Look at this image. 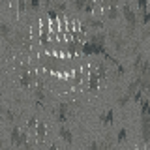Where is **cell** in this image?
Wrapping results in <instances>:
<instances>
[{"label": "cell", "instance_id": "6da1fadb", "mask_svg": "<svg viewBox=\"0 0 150 150\" xmlns=\"http://www.w3.org/2000/svg\"><path fill=\"white\" fill-rule=\"evenodd\" d=\"M122 15L126 19V38L131 40V38L135 36V32H137V25H139V15L133 11V8L129 6V4H122Z\"/></svg>", "mask_w": 150, "mask_h": 150}, {"label": "cell", "instance_id": "7a4b0ae2", "mask_svg": "<svg viewBox=\"0 0 150 150\" xmlns=\"http://www.w3.org/2000/svg\"><path fill=\"white\" fill-rule=\"evenodd\" d=\"M107 38H111L112 47H115L116 53H126V49H128V45H129V40L126 36H122L120 32H116V30H111V32H107Z\"/></svg>", "mask_w": 150, "mask_h": 150}, {"label": "cell", "instance_id": "3957f363", "mask_svg": "<svg viewBox=\"0 0 150 150\" xmlns=\"http://www.w3.org/2000/svg\"><path fill=\"white\" fill-rule=\"evenodd\" d=\"M53 112H54L56 122H60V126L66 124V122L69 120V103H58Z\"/></svg>", "mask_w": 150, "mask_h": 150}, {"label": "cell", "instance_id": "277c9868", "mask_svg": "<svg viewBox=\"0 0 150 150\" xmlns=\"http://www.w3.org/2000/svg\"><path fill=\"white\" fill-rule=\"evenodd\" d=\"M141 139L150 143V116H141Z\"/></svg>", "mask_w": 150, "mask_h": 150}, {"label": "cell", "instance_id": "5b68a950", "mask_svg": "<svg viewBox=\"0 0 150 150\" xmlns=\"http://www.w3.org/2000/svg\"><path fill=\"white\" fill-rule=\"evenodd\" d=\"M107 32H94L88 36V43L92 45H100V47H107Z\"/></svg>", "mask_w": 150, "mask_h": 150}, {"label": "cell", "instance_id": "8992f818", "mask_svg": "<svg viewBox=\"0 0 150 150\" xmlns=\"http://www.w3.org/2000/svg\"><path fill=\"white\" fill-rule=\"evenodd\" d=\"M83 53H84V54H103V56H105L107 47L92 45V43H84V45H83Z\"/></svg>", "mask_w": 150, "mask_h": 150}, {"label": "cell", "instance_id": "52a82bcc", "mask_svg": "<svg viewBox=\"0 0 150 150\" xmlns=\"http://www.w3.org/2000/svg\"><path fill=\"white\" fill-rule=\"evenodd\" d=\"M100 122H101V124H105V126L115 124V109H112V107H109L107 111L100 112Z\"/></svg>", "mask_w": 150, "mask_h": 150}, {"label": "cell", "instance_id": "ba28073f", "mask_svg": "<svg viewBox=\"0 0 150 150\" xmlns=\"http://www.w3.org/2000/svg\"><path fill=\"white\" fill-rule=\"evenodd\" d=\"M98 146H100V150H112L115 148V137H112V133H107L105 137L98 143Z\"/></svg>", "mask_w": 150, "mask_h": 150}, {"label": "cell", "instance_id": "9c48e42d", "mask_svg": "<svg viewBox=\"0 0 150 150\" xmlns=\"http://www.w3.org/2000/svg\"><path fill=\"white\" fill-rule=\"evenodd\" d=\"M58 133H60V137L64 139V143H66V144H71V143H73V133H71V129H69L66 124H62V126H60Z\"/></svg>", "mask_w": 150, "mask_h": 150}, {"label": "cell", "instance_id": "30bf717a", "mask_svg": "<svg viewBox=\"0 0 150 150\" xmlns=\"http://www.w3.org/2000/svg\"><path fill=\"white\" fill-rule=\"evenodd\" d=\"M137 92H141V90H139V83L133 79V81H131V83L128 84V88H126V92H124V94L129 98V100H133V96H135Z\"/></svg>", "mask_w": 150, "mask_h": 150}, {"label": "cell", "instance_id": "8fae6325", "mask_svg": "<svg viewBox=\"0 0 150 150\" xmlns=\"http://www.w3.org/2000/svg\"><path fill=\"white\" fill-rule=\"evenodd\" d=\"M84 25L90 26V28H103L101 19H96V17H92V15H86V17H84Z\"/></svg>", "mask_w": 150, "mask_h": 150}, {"label": "cell", "instance_id": "7c38bea8", "mask_svg": "<svg viewBox=\"0 0 150 150\" xmlns=\"http://www.w3.org/2000/svg\"><path fill=\"white\" fill-rule=\"evenodd\" d=\"M19 137H21V129H19L17 126H13V128H11V135H9V141H11L13 146L19 144Z\"/></svg>", "mask_w": 150, "mask_h": 150}, {"label": "cell", "instance_id": "4fadbf2b", "mask_svg": "<svg viewBox=\"0 0 150 150\" xmlns=\"http://www.w3.org/2000/svg\"><path fill=\"white\" fill-rule=\"evenodd\" d=\"M139 105H141V116H150V103L146 100V96L143 98V101H141Z\"/></svg>", "mask_w": 150, "mask_h": 150}, {"label": "cell", "instance_id": "5bb4252c", "mask_svg": "<svg viewBox=\"0 0 150 150\" xmlns=\"http://www.w3.org/2000/svg\"><path fill=\"white\" fill-rule=\"evenodd\" d=\"M143 62H144V54H143V53L135 56V60H133V73H135V75L139 73V69H141V66H143Z\"/></svg>", "mask_w": 150, "mask_h": 150}, {"label": "cell", "instance_id": "9a60e30c", "mask_svg": "<svg viewBox=\"0 0 150 150\" xmlns=\"http://www.w3.org/2000/svg\"><path fill=\"white\" fill-rule=\"evenodd\" d=\"M0 36L9 40V36H11V26H9L8 23H0Z\"/></svg>", "mask_w": 150, "mask_h": 150}, {"label": "cell", "instance_id": "2e32d148", "mask_svg": "<svg viewBox=\"0 0 150 150\" xmlns=\"http://www.w3.org/2000/svg\"><path fill=\"white\" fill-rule=\"evenodd\" d=\"M51 8H53L56 13H64L66 9H68V4H66V2H60V0H54Z\"/></svg>", "mask_w": 150, "mask_h": 150}, {"label": "cell", "instance_id": "e0dca14e", "mask_svg": "<svg viewBox=\"0 0 150 150\" xmlns=\"http://www.w3.org/2000/svg\"><path fill=\"white\" fill-rule=\"evenodd\" d=\"M96 75L100 79H105L107 77V64L105 62H100V66H98V71H96Z\"/></svg>", "mask_w": 150, "mask_h": 150}, {"label": "cell", "instance_id": "ac0fdd59", "mask_svg": "<svg viewBox=\"0 0 150 150\" xmlns=\"http://www.w3.org/2000/svg\"><path fill=\"white\" fill-rule=\"evenodd\" d=\"M137 6H139V13H137V15H139V17L144 15V13L148 11V0H139Z\"/></svg>", "mask_w": 150, "mask_h": 150}, {"label": "cell", "instance_id": "d6986e66", "mask_svg": "<svg viewBox=\"0 0 150 150\" xmlns=\"http://www.w3.org/2000/svg\"><path fill=\"white\" fill-rule=\"evenodd\" d=\"M34 96H36L38 103H40V105H41V101L45 100V92H43V88H41V86H38L36 90H34Z\"/></svg>", "mask_w": 150, "mask_h": 150}, {"label": "cell", "instance_id": "ffe728a7", "mask_svg": "<svg viewBox=\"0 0 150 150\" xmlns=\"http://www.w3.org/2000/svg\"><path fill=\"white\" fill-rule=\"evenodd\" d=\"M126 137H128V131H126V128H120L118 133H116V143H124Z\"/></svg>", "mask_w": 150, "mask_h": 150}, {"label": "cell", "instance_id": "44dd1931", "mask_svg": "<svg viewBox=\"0 0 150 150\" xmlns=\"http://www.w3.org/2000/svg\"><path fill=\"white\" fill-rule=\"evenodd\" d=\"M30 79H32V77H30L28 73H23V75H21V79H19V84H21L23 88H26L28 84H30Z\"/></svg>", "mask_w": 150, "mask_h": 150}, {"label": "cell", "instance_id": "7402d4cb", "mask_svg": "<svg viewBox=\"0 0 150 150\" xmlns=\"http://www.w3.org/2000/svg\"><path fill=\"white\" fill-rule=\"evenodd\" d=\"M94 8H96V2H92V0H86V4H84V9H83V11L86 13V15H90V13L94 11Z\"/></svg>", "mask_w": 150, "mask_h": 150}, {"label": "cell", "instance_id": "603a6c76", "mask_svg": "<svg viewBox=\"0 0 150 150\" xmlns=\"http://www.w3.org/2000/svg\"><path fill=\"white\" fill-rule=\"evenodd\" d=\"M116 103H118L120 107H126V105L129 103V98L126 96V94H120V96H118V100H116Z\"/></svg>", "mask_w": 150, "mask_h": 150}, {"label": "cell", "instance_id": "cb8c5ba5", "mask_svg": "<svg viewBox=\"0 0 150 150\" xmlns=\"http://www.w3.org/2000/svg\"><path fill=\"white\" fill-rule=\"evenodd\" d=\"M141 25H143V26H150V9L144 13V15H141Z\"/></svg>", "mask_w": 150, "mask_h": 150}, {"label": "cell", "instance_id": "d4e9b609", "mask_svg": "<svg viewBox=\"0 0 150 150\" xmlns=\"http://www.w3.org/2000/svg\"><path fill=\"white\" fill-rule=\"evenodd\" d=\"M36 129H38V137L43 139L45 137V124H43V122H40V124L36 126Z\"/></svg>", "mask_w": 150, "mask_h": 150}, {"label": "cell", "instance_id": "484cf974", "mask_svg": "<svg viewBox=\"0 0 150 150\" xmlns=\"http://www.w3.org/2000/svg\"><path fill=\"white\" fill-rule=\"evenodd\" d=\"M84 4H86V0H73V8L77 9V11H83Z\"/></svg>", "mask_w": 150, "mask_h": 150}, {"label": "cell", "instance_id": "4316f807", "mask_svg": "<svg viewBox=\"0 0 150 150\" xmlns=\"http://www.w3.org/2000/svg\"><path fill=\"white\" fill-rule=\"evenodd\" d=\"M98 81H100V77H98L96 73H92V77H90V90H96L98 88Z\"/></svg>", "mask_w": 150, "mask_h": 150}, {"label": "cell", "instance_id": "83f0119b", "mask_svg": "<svg viewBox=\"0 0 150 150\" xmlns=\"http://www.w3.org/2000/svg\"><path fill=\"white\" fill-rule=\"evenodd\" d=\"M4 116H6L8 122H15V112H13L11 109H6V111H4Z\"/></svg>", "mask_w": 150, "mask_h": 150}, {"label": "cell", "instance_id": "f1b7e54d", "mask_svg": "<svg viewBox=\"0 0 150 150\" xmlns=\"http://www.w3.org/2000/svg\"><path fill=\"white\" fill-rule=\"evenodd\" d=\"M141 40H150V26H143V32H141Z\"/></svg>", "mask_w": 150, "mask_h": 150}, {"label": "cell", "instance_id": "f546056e", "mask_svg": "<svg viewBox=\"0 0 150 150\" xmlns=\"http://www.w3.org/2000/svg\"><path fill=\"white\" fill-rule=\"evenodd\" d=\"M40 6H41L40 0H30V2H28V8L30 9H40Z\"/></svg>", "mask_w": 150, "mask_h": 150}, {"label": "cell", "instance_id": "4dcf8cb0", "mask_svg": "<svg viewBox=\"0 0 150 150\" xmlns=\"http://www.w3.org/2000/svg\"><path fill=\"white\" fill-rule=\"evenodd\" d=\"M47 15H49V19H51V21H54V19H56V17H58V13H56V11H54V9H53V8H51V9H49V11H47Z\"/></svg>", "mask_w": 150, "mask_h": 150}, {"label": "cell", "instance_id": "1f68e13d", "mask_svg": "<svg viewBox=\"0 0 150 150\" xmlns=\"http://www.w3.org/2000/svg\"><path fill=\"white\" fill-rule=\"evenodd\" d=\"M88 150H100V146H98V141H90V144H88Z\"/></svg>", "mask_w": 150, "mask_h": 150}, {"label": "cell", "instance_id": "d6a6232c", "mask_svg": "<svg viewBox=\"0 0 150 150\" xmlns=\"http://www.w3.org/2000/svg\"><path fill=\"white\" fill-rule=\"evenodd\" d=\"M26 8H28V4H26V2H23V0H21V2H19V9H21V11H25Z\"/></svg>", "mask_w": 150, "mask_h": 150}, {"label": "cell", "instance_id": "836d02e7", "mask_svg": "<svg viewBox=\"0 0 150 150\" xmlns=\"http://www.w3.org/2000/svg\"><path fill=\"white\" fill-rule=\"evenodd\" d=\"M34 126H36V118H30L28 120V128H34Z\"/></svg>", "mask_w": 150, "mask_h": 150}, {"label": "cell", "instance_id": "e575fe53", "mask_svg": "<svg viewBox=\"0 0 150 150\" xmlns=\"http://www.w3.org/2000/svg\"><path fill=\"white\" fill-rule=\"evenodd\" d=\"M4 111H6V109H4V105H2V103H0V122H2V116H4Z\"/></svg>", "mask_w": 150, "mask_h": 150}, {"label": "cell", "instance_id": "d590c367", "mask_svg": "<svg viewBox=\"0 0 150 150\" xmlns=\"http://www.w3.org/2000/svg\"><path fill=\"white\" fill-rule=\"evenodd\" d=\"M49 150H60V148L56 146V144H51V146H49Z\"/></svg>", "mask_w": 150, "mask_h": 150}, {"label": "cell", "instance_id": "8d00e7d4", "mask_svg": "<svg viewBox=\"0 0 150 150\" xmlns=\"http://www.w3.org/2000/svg\"><path fill=\"white\" fill-rule=\"evenodd\" d=\"M144 96H146V100H148V103H150V90H148L146 94H144Z\"/></svg>", "mask_w": 150, "mask_h": 150}, {"label": "cell", "instance_id": "74e56055", "mask_svg": "<svg viewBox=\"0 0 150 150\" xmlns=\"http://www.w3.org/2000/svg\"><path fill=\"white\" fill-rule=\"evenodd\" d=\"M0 150H4V148H2V141H0Z\"/></svg>", "mask_w": 150, "mask_h": 150}, {"label": "cell", "instance_id": "f35d334b", "mask_svg": "<svg viewBox=\"0 0 150 150\" xmlns=\"http://www.w3.org/2000/svg\"><path fill=\"white\" fill-rule=\"evenodd\" d=\"M112 150H118V148H112Z\"/></svg>", "mask_w": 150, "mask_h": 150}, {"label": "cell", "instance_id": "ab89813d", "mask_svg": "<svg viewBox=\"0 0 150 150\" xmlns=\"http://www.w3.org/2000/svg\"><path fill=\"white\" fill-rule=\"evenodd\" d=\"M4 150H9V148H4Z\"/></svg>", "mask_w": 150, "mask_h": 150}]
</instances>
